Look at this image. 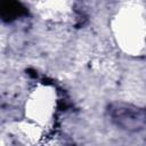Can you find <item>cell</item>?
<instances>
[{
    "label": "cell",
    "mask_w": 146,
    "mask_h": 146,
    "mask_svg": "<svg viewBox=\"0 0 146 146\" xmlns=\"http://www.w3.org/2000/svg\"><path fill=\"white\" fill-rule=\"evenodd\" d=\"M108 112L112 120L123 129L138 131L146 128V107L115 103L111 105Z\"/></svg>",
    "instance_id": "obj_1"
}]
</instances>
